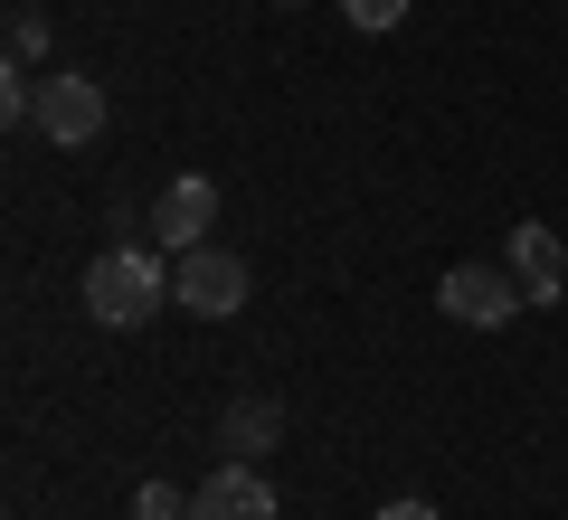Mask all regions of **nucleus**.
I'll return each instance as SVG.
<instances>
[{
    "label": "nucleus",
    "mask_w": 568,
    "mask_h": 520,
    "mask_svg": "<svg viewBox=\"0 0 568 520\" xmlns=\"http://www.w3.org/2000/svg\"><path fill=\"white\" fill-rule=\"evenodd\" d=\"M162 303H171V265L152 256V246H104V256L85 265V313H95L104 332H142Z\"/></svg>",
    "instance_id": "obj_1"
},
{
    "label": "nucleus",
    "mask_w": 568,
    "mask_h": 520,
    "mask_svg": "<svg viewBox=\"0 0 568 520\" xmlns=\"http://www.w3.org/2000/svg\"><path fill=\"white\" fill-rule=\"evenodd\" d=\"M171 303L181 313H200V322H227V313H246V256H227V246H181L171 256Z\"/></svg>",
    "instance_id": "obj_2"
},
{
    "label": "nucleus",
    "mask_w": 568,
    "mask_h": 520,
    "mask_svg": "<svg viewBox=\"0 0 568 520\" xmlns=\"http://www.w3.org/2000/svg\"><path fill=\"white\" fill-rule=\"evenodd\" d=\"M436 303H446L465 332H503L530 294L511 284V265H446V275H436Z\"/></svg>",
    "instance_id": "obj_3"
},
{
    "label": "nucleus",
    "mask_w": 568,
    "mask_h": 520,
    "mask_svg": "<svg viewBox=\"0 0 568 520\" xmlns=\"http://www.w3.org/2000/svg\"><path fill=\"white\" fill-rule=\"evenodd\" d=\"M39 133L48 142H67V152H77V142H95L104 133V85L95 77H39Z\"/></svg>",
    "instance_id": "obj_4"
},
{
    "label": "nucleus",
    "mask_w": 568,
    "mask_h": 520,
    "mask_svg": "<svg viewBox=\"0 0 568 520\" xmlns=\"http://www.w3.org/2000/svg\"><path fill=\"white\" fill-rule=\"evenodd\" d=\"M190 520H275V492H265L256 463H219V473L190 492Z\"/></svg>",
    "instance_id": "obj_5"
},
{
    "label": "nucleus",
    "mask_w": 568,
    "mask_h": 520,
    "mask_svg": "<svg viewBox=\"0 0 568 520\" xmlns=\"http://www.w3.org/2000/svg\"><path fill=\"white\" fill-rule=\"evenodd\" d=\"M209 218H219V190H209L200 171H181V181L152 200V237H162L171 256H181V246H200V237H209Z\"/></svg>",
    "instance_id": "obj_6"
},
{
    "label": "nucleus",
    "mask_w": 568,
    "mask_h": 520,
    "mask_svg": "<svg viewBox=\"0 0 568 520\" xmlns=\"http://www.w3.org/2000/svg\"><path fill=\"white\" fill-rule=\"evenodd\" d=\"M511 284H521L530 303H559V294H568V246L549 237L540 218H521V227H511Z\"/></svg>",
    "instance_id": "obj_7"
},
{
    "label": "nucleus",
    "mask_w": 568,
    "mask_h": 520,
    "mask_svg": "<svg viewBox=\"0 0 568 520\" xmlns=\"http://www.w3.org/2000/svg\"><path fill=\"white\" fill-rule=\"evenodd\" d=\"M275 436H284V407L275 398H237V407H227V455H265Z\"/></svg>",
    "instance_id": "obj_8"
},
{
    "label": "nucleus",
    "mask_w": 568,
    "mask_h": 520,
    "mask_svg": "<svg viewBox=\"0 0 568 520\" xmlns=\"http://www.w3.org/2000/svg\"><path fill=\"white\" fill-rule=\"evenodd\" d=\"M133 520H190V492H181V482H142V492H133Z\"/></svg>",
    "instance_id": "obj_9"
},
{
    "label": "nucleus",
    "mask_w": 568,
    "mask_h": 520,
    "mask_svg": "<svg viewBox=\"0 0 568 520\" xmlns=\"http://www.w3.org/2000/svg\"><path fill=\"white\" fill-rule=\"evenodd\" d=\"M351 10V29H398L407 20V0H342Z\"/></svg>",
    "instance_id": "obj_10"
},
{
    "label": "nucleus",
    "mask_w": 568,
    "mask_h": 520,
    "mask_svg": "<svg viewBox=\"0 0 568 520\" xmlns=\"http://www.w3.org/2000/svg\"><path fill=\"white\" fill-rule=\"evenodd\" d=\"M39 48H48V29H39V10H10V58H39Z\"/></svg>",
    "instance_id": "obj_11"
},
{
    "label": "nucleus",
    "mask_w": 568,
    "mask_h": 520,
    "mask_svg": "<svg viewBox=\"0 0 568 520\" xmlns=\"http://www.w3.org/2000/svg\"><path fill=\"white\" fill-rule=\"evenodd\" d=\"M379 520H436V501H388Z\"/></svg>",
    "instance_id": "obj_12"
}]
</instances>
